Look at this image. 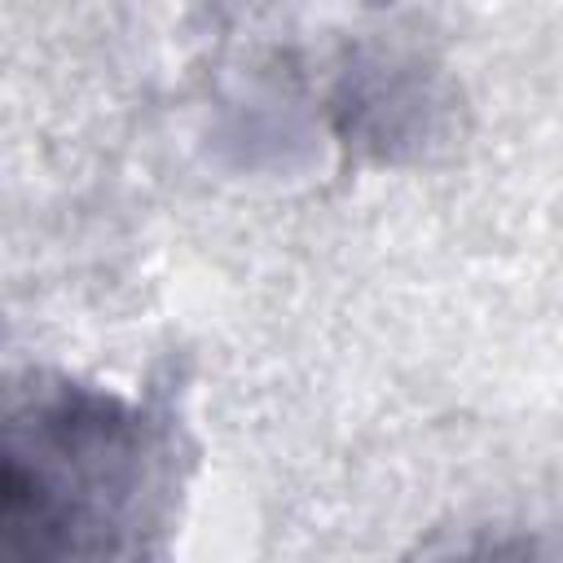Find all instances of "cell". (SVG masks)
I'll return each instance as SVG.
<instances>
[{"mask_svg":"<svg viewBox=\"0 0 563 563\" xmlns=\"http://www.w3.org/2000/svg\"><path fill=\"white\" fill-rule=\"evenodd\" d=\"M172 488L167 418L101 387L35 378L4 418L0 559L145 554Z\"/></svg>","mask_w":563,"mask_h":563,"instance_id":"obj_1","label":"cell"}]
</instances>
